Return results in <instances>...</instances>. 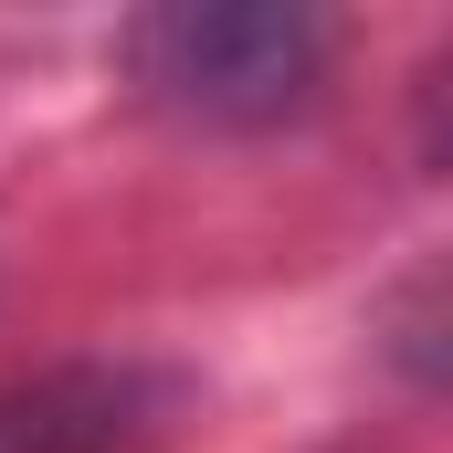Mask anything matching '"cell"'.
<instances>
[{"instance_id": "obj_1", "label": "cell", "mask_w": 453, "mask_h": 453, "mask_svg": "<svg viewBox=\"0 0 453 453\" xmlns=\"http://www.w3.org/2000/svg\"><path fill=\"white\" fill-rule=\"evenodd\" d=\"M116 53L169 116L201 127H274L327 85V21L296 0H169L137 11Z\"/></svg>"}, {"instance_id": "obj_2", "label": "cell", "mask_w": 453, "mask_h": 453, "mask_svg": "<svg viewBox=\"0 0 453 453\" xmlns=\"http://www.w3.org/2000/svg\"><path fill=\"white\" fill-rule=\"evenodd\" d=\"M190 390L148 358H74L0 390V453H158Z\"/></svg>"}]
</instances>
